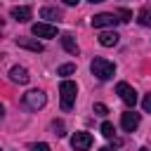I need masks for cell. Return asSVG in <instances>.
I'll return each mask as SVG.
<instances>
[{"instance_id": "1", "label": "cell", "mask_w": 151, "mask_h": 151, "mask_svg": "<svg viewBox=\"0 0 151 151\" xmlns=\"http://www.w3.org/2000/svg\"><path fill=\"white\" fill-rule=\"evenodd\" d=\"M90 71H92V76H97L99 80H109V78H113V73H116V64L109 61V59H104V57H94L92 64H90Z\"/></svg>"}, {"instance_id": "2", "label": "cell", "mask_w": 151, "mask_h": 151, "mask_svg": "<svg viewBox=\"0 0 151 151\" xmlns=\"http://www.w3.org/2000/svg\"><path fill=\"white\" fill-rule=\"evenodd\" d=\"M59 94H61V109H64V111H71L73 104H76L78 85H76L73 80H61V85H59Z\"/></svg>"}, {"instance_id": "3", "label": "cell", "mask_w": 151, "mask_h": 151, "mask_svg": "<svg viewBox=\"0 0 151 151\" xmlns=\"http://www.w3.org/2000/svg\"><path fill=\"white\" fill-rule=\"evenodd\" d=\"M45 101H47V97H45V92H40V90H31V92H26V94L21 97V104H24L26 109H31V111L42 109Z\"/></svg>"}, {"instance_id": "4", "label": "cell", "mask_w": 151, "mask_h": 151, "mask_svg": "<svg viewBox=\"0 0 151 151\" xmlns=\"http://www.w3.org/2000/svg\"><path fill=\"white\" fill-rule=\"evenodd\" d=\"M116 24H118V17L113 12H101V14L92 17V26L94 28H109V26H116Z\"/></svg>"}, {"instance_id": "5", "label": "cell", "mask_w": 151, "mask_h": 151, "mask_svg": "<svg viewBox=\"0 0 151 151\" xmlns=\"http://www.w3.org/2000/svg\"><path fill=\"white\" fill-rule=\"evenodd\" d=\"M31 33H33L35 38H54V35H57V26H52V24H47V21H38V24L31 26Z\"/></svg>"}, {"instance_id": "6", "label": "cell", "mask_w": 151, "mask_h": 151, "mask_svg": "<svg viewBox=\"0 0 151 151\" xmlns=\"http://www.w3.org/2000/svg\"><path fill=\"white\" fill-rule=\"evenodd\" d=\"M116 94H120V99H123L127 106H134V104H137V92H134V87H130L127 83H118V85H116Z\"/></svg>"}, {"instance_id": "7", "label": "cell", "mask_w": 151, "mask_h": 151, "mask_svg": "<svg viewBox=\"0 0 151 151\" xmlns=\"http://www.w3.org/2000/svg\"><path fill=\"white\" fill-rule=\"evenodd\" d=\"M71 146H73V151H87L92 146V134L90 132H76L71 137Z\"/></svg>"}, {"instance_id": "8", "label": "cell", "mask_w": 151, "mask_h": 151, "mask_svg": "<svg viewBox=\"0 0 151 151\" xmlns=\"http://www.w3.org/2000/svg\"><path fill=\"white\" fill-rule=\"evenodd\" d=\"M120 125H123L125 132H134V130L139 127V113H134V111H125L123 118H120Z\"/></svg>"}, {"instance_id": "9", "label": "cell", "mask_w": 151, "mask_h": 151, "mask_svg": "<svg viewBox=\"0 0 151 151\" xmlns=\"http://www.w3.org/2000/svg\"><path fill=\"white\" fill-rule=\"evenodd\" d=\"M17 45L19 47H24V50H31V52H42L45 47H42V42L40 40H35V38H17Z\"/></svg>"}, {"instance_id": "10", "label": "cell", "mask_w": 151, "mask_h": 151, "mask_svg": "<svg viewBox=\"0 0 151 151\" xmlns=\"http://www.w3.org/2000/svg\"><path fill=\"white\" fill-rule=\"evenodd\" d=\"M9 78H12L14 83H19V85H26V83L31 80V76H28V71H26L24 66H12V68H9Z\"/></svg>"}, {"instance_id": "11", "label": "cell", "mask_w": 151, "mask_h": 151, "mask_svg": "<svg viewBox=\"0 0 151 151\" xmlns=\"http://www.w3.org/2000/svg\"><path fill=\"white\" fill-rule=\"evenodd\" d=\"M9 14H12V19H17V21H21V24H26L28 19H31V7H26V5H19V7H12L9 9Z\"/></svg>"}, {"instance_id": "12", "label": "cell", "mask_w": 151, "mask_h": 151, "mask_svg": "<svg viewBox=\"0 0 151 151\" xmlns=\"http://www.w3.org/2000/svg\"><path fill=\"white\" fill-rule=\"evenodd\" d=\"M61 45H64V50H66L68 54H73V57H76V54L80 52V47H78L76 38H73L71 33H64V35H61Z\"/></svg>"}, {"instance_id": "13", "label": "cell", "mask_w": 151, "mask_h": 151, "mask_svg": "<svg viewBox=\"0 0 151 151\" xmlns=\"http://www.w3.org/2000/svg\"><path fill=\"white\" fill-rule=\"evenodd\" d=\"M99 45H104V47L118 45V33H116V31H104V33H99Z\"/></svg>"}, {"instance_id": "14", "label": "cell", "mask_w": 151, "mask_h": 151, "mask_svg": "<svg viewBox=\"0 0 151 151\" xmlns=\"http://www.w3.org/2000/svg\"><path fill=\"white\" fill-rule=\"evenodd\" d=\"M40 17L47 19V21H59V19H61V12H59L57 7H42V9H40Z\"/></svg>"}, {"instance_id": "15", "label": "cell", "mask_w": 151, "mask_h": 151, "mask_svg": "<svg viewBox=\"0 0 151 151\" xmlns=\"http://www.w3.org/2000/svg\"><path fill=\"white\" fill-rule=\"evenodd\" d=\"M101 134H104L106 139H113V134H116V127H113L109 120H104V123H101Z\"/></svg>"}, {"instance_id": "16", "label": "cell", "mask_w": 151, "mask_h": 151, "mask_svg": "<svg viewBox=\"0 0 151 151\" xmlns=\"http://www.w3.org/2000/svg\"><path fill=\"white\" fill-rule=\"evenodd\" d=\"M71 73H76V64H64L57 68V76H71Z\"/></svg>"}, {"instance_id": "17", "label": "cell", "mask_w": 151, "mask_h": 151, "mask_svg": "<svg viewBox=\"0 0 151 151\" xmlns=\"http://www.w3.org/2000/svg\"><path fill=\"white\" fill-rule=\"evenodd\" d=\"M139 24L142 26H151V9H142L139 12Z\"/></svg>"}, {"instance_id": "18", "label": "cell", "mask_w": 151, "mask_h": 151, "mask_svg": "<svg viewBox=\"0 0 151 151\" xmlns=\"http://www.w3.org/2000/svg\"><path fill=\"white\" fill-rule=\"evenodd\" d=\"M113 14H116V17H120L118 21H130V19H132V12H130V9H123V7H120V9H116Z\"/></svg>"}, {"instance_id": "19", "label": "cell", "mask_w": 151, "mask_h": 151, "mask_svg": "<svg viewBox=\"0 0 151 151\" xmlns=\"http://www.w3.org/2000/svg\"><path fill=\"white\" fill-rule=\"evenodd\" d=\"M52 127H54V134H57V137H64V134H66V132H64V120H54Z\"/></svg>"}, {"instance_id": "20", "label": "cell", "mask_w": 151, "mask_h": 151, "mask_svg": "<svg viewBox=\"0 0 151 151\" xmlns=\"http://www.w3.org/2000/svg\"><path fill=\"white\" fill-rule=\"evenodd\" d=\"M92 109H94V113H97V116H106V113H109V109H106V104H101V101H97V104H94Z\"/></svg>"}, {"instance_id": "21", "label": "cell", "mask_w": 151, "mask_h": 151, "mask_svg": "<svg viewBox=\"0 0 151 151\" xmlns=\"http://www.w3.org/2000/svg\"><path fill=\"white\" fill-rule=\"evenodd\" d=\"M142 109H144L146 113H151V92L144 97V101H142Z\"/></svg>"}, {"instance_id": "22", "label": "cell", "mask_w": 151, "mask_h": 151, "mask_svg": "<svg viewBox=\"0 0 151 151\" xmlns=\"http://www.w3.org/2000/svg\"><path fill=\"white\" fill-rule=\"evenodd\" d=\"M33 151H50V144L40 142V144H33Z\"/></svg>"}, {"instance_id": "23", "label": "cell", "mask_w": 151, "mask_h": 151, "mask_svg": "<svg viewBox=\"0 0 151 151\" xmlns=\"http://www.w3.org/2000/svg\"><path fill=\"white\" fill-rule=\"evenodd\" d=\"M80 0H64V5H78Z\"/></svg>"}, {"instance_id": "24", "label": "cell", "mask_w": 151, "mask_h": 151, "mask_svg": "<svg viewBox=\"0 0 151 151\" xmlns=\"http://www.w3.org/2000/svg\"><path fill=\"white\" fill-rule=\"evenodd\" d=\"M2 116H5V106L0 104V118H2Z\"/></svg>"}, {"instance_id": "25", "label": "cell", "mask_w": 151, "mask_h": 151, "mask_svg": "<svg viewBox=\"0 0 151 151\" xmlns=\"http://www.w3.org/2000/svg\"><path fill=\"white\" fill-rule=\"evenodd\" d=\"M99 151H113V149H109V146H104V149H99Z\"/></svg>"}, {"instance_id": "26", "label": "cell", "mask_w": 151, "mask_h": 151, "mask_svg": "<svg viewBox=\"0 0 151 151\" xmlns=\"http://www.w3.org/2000/svg\"><path fill=\"white\" fill-rule=\"evenodd\" d=\"M2 24H5V21H2V17H0V28H2Z\"/></svg>"}, {"instance_id": "27", "label": "cell", "mask_w": 151, "mask_h": 151, "mask_svg": "<svg viewBox=\"0 0 151 151\" xmlns=\"http://www.w3.org/2000/svg\"><path fill=\"white\" fill-rule=\"evenodd\" d=\"M90 2H104V0H90Z\"/></svg>"}, {"instance_id": "28", "label": "cell", "mask_w": 151, "mask_h": 151, "mask_svg": "<svg viewBox=\"0 0 151 151\" xmlns=\"http://www.w3.org/2000/svg\"><path fill=\"white\" fill-rule=\"evenodd\" d=\"M139 151H149V149H139Z\"/></svg>"}]
</instances>
